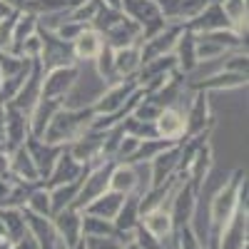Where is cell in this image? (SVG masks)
Returning a JSON list of instances; mask_svg holds the SVG:
<instances>
[{
	"label": "cell",
	"mask_w": 249,
	"mask_h": 249,
	"mask_svg": "<svg viewBox=\"0 0 249 249\" xmlns=\"http://www.w3.org/2000/svg\"><path fill=\"white\" fill-rule=\"evenodd\" d=\"M25 210L33 212V214H40V217H50V214H53V212H50V192H48V187L30 190Z\"/></svg>",
	"instance_id": "23"
},
{
	"label": "cell",
	"mask_w": 249,
	"mask_h": 249,
	"mask_svg": "<svg viewBox=\"0 0 249 249\" xmlns=\"http://www.w3.org/2000/svg\"><path fill=\"white\" fill-rule=\"evenodd\" d=\"M10 249H37V242H35V237L28 232L25 237H20L18 242H13V244H10Z\"/></svg>",
	"instance_id": "26"
},
{
	"label": "cell",
	"mask_w": 249,
	"mask_h": 249,
	"mask_svg": "<svg viewBox=\"0 0 249 249\" xmlns=\"http://www.w3.org/2000/svg\"><path fill=\"white\" fill-rule=\"evenodd\" d=\"M82 3H85V0H65L68 8H75V5H82Z\"/></svg>",
	"instance_id": "29"
},
{
	"label": "cell",
	"mask_w": 249,
	"mask_h": 249,
	"mask_svg": "<svg viewBox=\"0 0 249 249\" xmlns=\"http://www.w3.org/2000/svg\"><path fill=\"white\" fill-rule=\"evenodd\" d=\"M120 10L142 28V40H147V37H152L160 30L167 28V23H164V18L160 13L157 0H122Z\"/></svg>",
	"instance_id": "3"
},
{
	"label": "cell",
	"mask_w": 249,
	"mask_h": 249,
	"mask_svg": "<svg viewBox=\"0 0 249 249\" xmlns=\"http://www.w3.org/2000/svg\"><path fill=\"white\" fill-rule=\"evenodd\" d=\"M8 155H10V177L13 179H18V182H37L40 179V175L35 170V162H33L25 144H20L18 150H13Z\"/></svg>",
	"instance_id": "18"
},
{
	"label": "cell",
	"mask_w": 249,
	"mask_h": 249,
	"mask_svg": "<svg viewBox=\"0 0 249 249\" xmlns=\"http://www.w3.org/2000/svg\"><path fill=\"white\" fill-rule=\"evenodd\" d=\"M97 112L92 105L88 107H60L55 112V117L50 120V124L43 132V140L50 144H70L72 140H77L80 135H85L92 122H95Z\"/></svg>",
	"instance_id": "1"
},
{
	"label": "cell",
	"mask_w": 249,
	"mask_h": 249,
	"mask_svg": "<svg viewBox=\"0 0 249 249\" xmlns=\"http://www.w3.org/2000/svg\"><path fill=\"white\" fill-rule=\"evenodd\" d=\"M30 137V127H28V115L15 110L13 105H3V142L5 150L13 152L20 144H25V140Z\"/></svg>",
	"instance_id": "6"
},
{
	"label": "cell",
	"mask_w": 249,
	"mask_h": 249,
	"mask_svg": "<svg viewBox=\"0 0 249 249\" xmlns=\"http://www.w3.org/2000/svg\"><path fill=\"white\" fill-rule=\"evenodd\" d=\"M210 124H212L210 102H207V95L202 90H197L195 100L190 102V107H187V112H184V142L197 137V135L210 132Z\"/></svg>",
	"instance_id": "7"
},
{
	"label": "cell",
	"mask_w": 249,
	"mask_h": 249,
	"mask_svg": "<svg viewBox=\"0 0 249 249\" xmlns=\"http://www.w3.org/2000/svg\"><path fill=\"white\" fill-rule=\"evenodd\" d=\"M72 249H85V244H82V239H80V242H77V244H75Z\"/></svg>",
	"instance_id": "31"
},
{
	"label": "cell",
	"mask_w": 249,
	"mask_h": 249,
	"mask_svg": "<svg viewBox=\"0 0 249 249\" xmlns=\"http://www.w3.org/2000/svg\"><path fill=\"white\" fill-rule=\"evenodd\" d=\"M25 147H28L33 162H35V170H37L40 179L50 175L55 160L60 157L62 150H65L62 144H50V142H45L43 137H28V140H25Z\"/></svg>",
	"instance_id": "10"
},
{
	"label": "cell",
	"mask_w": 249,
	"mask_h": 249,
	"mask_svg": "<svg viewBox=\"0 0 249 249\" xmlns=\"http://www.w3.org/2000/svg\"><path fill=\"white\" fill-rule=\"evenodd\" d=\"M175 60H177V70L182 75H190L197 65H199V57H197V37L192 30H182L177 43H175V50H172Z\"/></svg>",
	"instance_id": "14"
},
{
	"label": "cell",
	"mask_w": 249,
	"mask_h": 249,
	"mask_svg": "<svg viewBox=\"0 0 249 249\" xmlns=\"http://www.w3.org/2000/svg\"><path fill=\"white\" fill-rule=\"evenodd\" d=\"M0 222H3L5 234H8L10 242H18L20 237H25L30 232L20 207H0Z\"/></svg>",
	"instance_id": "20"
},
{
	"label": "cell",
	"mask_w": 249,
	"mask_h": 249,
	"mask_svg": "<svg viewBox=\"0 0 249 249\" xmlns=\"http://www.w3.org/2000/svg\"><path fill=\"white\" fill-rule=\"evenodd\" d=\"M112 62H115V75L117 80H127L135 77L137 70L142 68V53H140V43L137 45H127L112 53Z\"/></svg>",
	"instance_id": "17"
},
{
	"label": "cell",
	"mask_w": 249,
	"mask_h": 249,
	"mask_svg": "<svg viewBox=\"0 0 249 249\" xmlns=\"http://www.w3.org/2000/svg\"><path fill=\"white\" fill-rule=\"evenodd\" d=\"M184 28L192 30L195 35H199V33H214V30H227V28H230V20H227V15L222 10V3H210L197 18H192Z\"/></svg>",
	"instance_id": "13"
},
{
	"label": "cell",
	"mask_w": 249,
	"mask_h": 249,
	"mask_svg": "<svg viewBox=\"0 0 249 249\" xmlns=\"http://www.w3.org/2000/svg\"><path fill=\"white\" fill-rule=\"evenodd\" d=\"M85 249H122L124 242L120 237H82Z\"/></svg>",
	"instance_id": "24"
},
{
	"label": "cell",
	"mask_w": 249,
	"mask_h": 249,
	"mask_svg": "<svg viewBox=\"0 0 249 249\" xmlns=\"http://www.w3.org/2000/svg\"><path fill=\"white\" fill-rule=\"evenodd\" d=\"M37 33H40V37H43V50H40V57H37L43 72L55 70V68L77 65V60L72 55V43H65V40H60L55 33L43 30V28H37Z\"/></svg>",
	"instance_id": "4"
},
{
	"label": "cell",
	"mask_w": 249,
	"mask_h": 249,
	"mask_svg": "<svg viewBox=\"0 0 249 249\" xmlns=\"http://www.w3.org/2000/svg\"><path fill=\"white\" fill-rule=\"evenodd\" d=\"M132 242H135L140 249H162V242H160L155 234H150L142 224H137V227H135V232H132Z\"/></svg>",
	"instance_id": "25"
},
{
	"label": "cell",
	"mask_w": 249,
	"mask_h": 249,
	"mask_svg": "<svg viewBox=\"0 0 249 249\" xmlns=\"http://www.w3.org/2000/svg\"><path fill=\"white\" fill-rule=\"evenodd\" d=\"M15 13H30V15H45L60 8H68L65 0H5Z\"/></svg>",
	"instance_id": "21"
},
{
	"label": "cell",
	"mask_w": 249,
	"mask_h": 249,
	"mask_svg": "<svg viewBox=\"0 0 249 249\" xmlns=\"http://www.w3.org/2000/svg\"><path fill=\"white\" fill-rule=\"evenodd\" d=\"M140 224L150 234H155L160 242H164L170 234H175V224H172L170 207H157V210H150V212L140 214Z\"/></svg>",
	"instance_id": "15"
},
{
	"label": "cell",
	"mask_w": 249,
	"mask_h": 249,
	"mask_svg": "<svg viewBox=\"0 0 249 249\" xmlns=\"http://www.w3.org/2000/svg\"><path fill=\"white\" fill-rule=\"evenodd\" d=\"M102 40H105V45H110L112 50L137 45V43H142V28L135 20H130L127 15H122L107 33H102Z\"/></svg>",
	"instance_id": "11"
},
{
	"label": "cell",
	"mask_w": 249,
	"mask_h": 249,
	"mask_svg": "<svg viewBox=\"0 0 249 249\" xmlns=\"http://www.w3.org/2000/svg\"><path fill=\"white\" fill-rule=\"evenodd\" d=\"M88 172V167H82V164L68 152V147L60 152V157L55 160V164H53V170H50V175H48V182H43V187H55V184H62V182H75V179H80L82 175Z\"/></svg>",
	"instance_id": "12"
},
{
	"label": "cell",
	"mask_w": 249,
	"mask_h": 249,
	"mask_svg": "<svg viewBox=\"0 0 249 249\" xmlns=\"http://www.w3.org/2000/svg\"><path fill=\"white\" fill-rule=\"evenodd\" d=\"M77 65H68V68H55L43 72V85H40V97L48 100H60L65 105V100L72 92V85L77 82Z\"/></svg>",
	"instance_id": "5"
},
{
	"label": "cell",
	"mask_w": 249,
	"mask_h": 249,
	"mask_svg": "<svg viewBox=\"0 0 249 249\" xmlns=\"http://www.w3.org/2000/svg\"><path fill=\"white\" fill-rule=\"evenodd\" d=\"M82 237H120L110 219L82 214Z\"/></svg>",
	"instance_id": "22"
},
{
	"label": "cell",
	"mask_w": 249,
	"mask_h": 249,
	"mask_svg": "<svg viewBox=\"0 0 249 249\" xmlns=\"http://www.w3.org/2000/svg\"><path fill=\"white\" fill-rule=\"evenodd\" d=\"M155 135L170 144L184 142V112L177 107H162L155 117Z\"/></svg>",
	"instance_id": "9"
},
{
	"label": "cell",
	"mask_w": 249,
	"mask_h": 249,
	"mask_svg": "<svg viewBox=\"0 0 249 249\" xmlns=\"http://www.w3.org/2000/svg\"><path fill=\"white\" fill-rule=\"evenodd\" d=\"M122 249H140V247H137V244H135V242H127V244H124V247H122Z\"/></svg>",
	"instance_id": "30"
},
{
	"label": "cell",
	"mask_w": 249,
	"mask_h": 249,
	"mask_svg": "<svg viewBox=\"0 0 249 249\" xmlns=\"http://www.w3.org/2000/svg\"><path fill=\"white\" fill-rule=\"evenodd\" d=\"M247 177L242 170H237L230 182H227L222 190L214 195V199H210V210H207V217H210L212 232H222V227L232 219L234 210L239 207V197H242V187H244Z\"/></svg>",
	"instance_id": "2"
},
{
	"label": "cell",
	"mask_w": 249,
	"mask_h": 249,
	"mask_svg": "<svg viewBox=\"0 0 249 249\" xmlns=\"http://www.w3.org/2000/svg\"><path fill=\"white\" fill-rule=\"evenodd\" d=\"M102 5H107V8H115V10H120L122 8V0H100Z\"/></svg>",
	"instance_id": "28"
},
{
	"label": "cell",
	"mask_w": 249,
	"mask_h": 249,
	"mask_svg": "<svg viewBox=\"0 0 249 249\" xmlns=\"http://www.w3.org/2000/svg\"><path fill=\"white\" fill-rule=\"evenodd\" d=\"M122 202H124V195H120V192H112V190H107V192H102L97 199H92L85 210H82V214H92V217H100V219H115V214H117V210L122 207Z\"/></svg>",
	"instance_id": "19"
},
{
	"label": "cell",
	"mask_w": 249,
	"mask_h": 249,
	"mask_svg": "<svg viewBox=\"0 0 249 249\" xmlns=\"http://www.w3.org/2000/svg\"><path fill=\"white\" fill-rule=\"evenodd\" d=\"M102 48H105V40L95 28H85L72 40V55L77 62H92Z\"/></svg>",
	"instance_id": "16"
},
{
	"label": "cell",
	"mask_w": 249,
	"mask_h": 249,
	"mask_svg": "<svg viewBox=\"0 0 249 249\" xmlns=\"http://www.w3.org/2000/svg\"><path fill=\"white\" fill-rule=\"evenodd\" d=\"M10 13H13V8L5 3V0H0V20H3V18H8Z\"/></svg>",
	"instance_id": "27"
},
{
	"label": "cell",
	"mask_w": 249,
	"mask_h": 249,
	"mask_svg": "<svg viewBox=\"0 0 249 249\" xmlns=\"http://www.w3.org/2000/svg\"><path fill=\"white\" fill-rule=\"evenodd\" d=\"M53 230L57 232L60 242L68 249H72L80 239H82V212L75 207H65L57 214H53Z\"/></svg>",
	"instance_id": "8"
}]
</instances>
